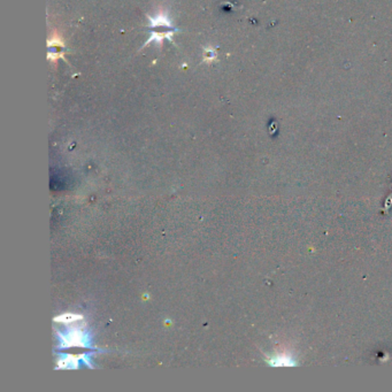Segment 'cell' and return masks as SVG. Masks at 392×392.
<instances>
[{
  "mask_svg": "<svg viewBox=\"0 0 392 392\" xmlns=\"http://www.w3.org/2000/svg\"><path fill=\"white\" fill-rule=\"evenodd\" d=\"M147 19L150 21L149 29L151 31V36L149 39L145 41V44L143 45L142 49L146 48L147 45L151 43H154L159 46V49L162 48V43L166 39L170 40L171 43H174L172 37L175 36L176 32H180V29L174 27L169 16H168L167 12H161L158 15H155L154 18L147 15Z\"/></svg>",
  "mask_w": 392,
  "mask_h": 392,
  "instance_id": "6da1fadb",
  "label": "cell"
},
{
  "mask_svg": "<svg viewBox=\"0 0 392 392\" xmlns=\"http://www.w3.org/2000/svg\"><path fill=\"white\" fill-rule=\"evenodd\" d=\"M86 344V337H84L82 332L79 331H71L68 336L65 337V340H63V346L65 347L85 346Z\"/></svg>",
  "mask_w": 392,
  "mask_h": 392,
  "instance_id": "3957f363",
  "label": "cell"
},
{
  "mask_svg": "<svg viewBox=\"0 0 392 392\" xmlns=\"http://www.w3.org/2000/svg\"><path fill=\"white\" fill-rule=\"evenodd\" d=\"M78 320H82L81 315H73V314H65L61 316H58V318L54 319L56 322H62V323H71L75 321H78Z\"/></svg>",
  "mask_w": 392,
  "mask_h": 392,
  "instance_id": "5b68a950",
  "label": "cell"
},
{
  "mask_svg": "<svg viewBox=\"0 0 392 392\" xmlns=\"http://www.w3.org/2000/svg\"><path fill=\"white\" fill-rule=\"evenodd\" d=\"M204 56H202V62L207 63V65H210L214 61L217 60L216 57V48H212V46H208V48H204Z\"/></svg>",
  "mask_w": 392,
  "mask_h": 392,
  "instance_id": "277c9868",
  "label": "cell"
},
{
  "mask_svg": "<svg viewBox=\"0 0 392 392\" xmlns=\"http://www.w3.org/2000/svg\"><path fill=\"white\" fill-rule=\"evenodd\" d=\"M65 53L66 45L58 32L54 31L53 36L48 40V59L51 62H57L58 59L66 60Z\"/></svg>",
  "mask_w": 392,
  "mask_h": 392,
  "instance_id": "7a4b0ae2",
  "label": "cell"
}]
</instances>
